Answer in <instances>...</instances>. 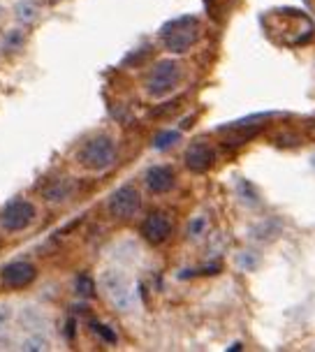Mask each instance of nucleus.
Masks as SVG:
<instances>
[{
	"label": "nucleus",
	"instance_id": "obj_1",
	"mask_svg": "<svg viewBox=\"0 0 315 352\" xmlns=\"http://www.w3.org/2000/svg\"><path fill=\"white\" fill-rule=\"evenodd\" d=\"M199 37V19L193 14L176 16L160 28V42L167 52L186 54Z\"/></svg>",
	"mask_w": 315,
	"mask_h": 352
},
{
	"label": "nucleus",
	"instance_id": "obj_2",
	"mask_svg": "<svg viewBox=\"0 0 315 352\" xmlns=\"http://www.w3.org/2000/svg\"><path fill=\"white\" fill-rule=\"evenodd\" d=\"M77 158L86 169L102 172V169H109L116 162V144L111 142V137L98 135V137L88 140L84 146H81Z\"/></svg>",
	"mask_w": 315,
	"mask_h": 352
},
{
	"label": "nucleus",
	"instance_id": "obj_3",
	"mask_svg": "<svg viewBox=\"0 0 315 352\" xmlns=\"http://www.w3.org/2000/svg\"><path fill=\"white\" fill-rule=\"evenodd\" d=\"M181 79V65L176 60H160L146 77V93L151 98H162L172 93Z\"/></svg>",
	"mask_w": 315,
	"mask_h": 352
},
{
	"label": "nucleus",
	"instance_id": "obj_4",
	"mask_svg": "<svg viewBox=\"0 0 315 352\" xmlns=\"http://www.w3.org/2000/svg\"><path fill=\"white\" fill-rule=\"evenodd\" d=\"M102 290L118 311H132L135 294H132L130 283L121 272H107L102 276Z\"/></svg>",
	"mask_w": 315,
	"mask_h": 352
},
{
	"label": "nucleus",
	"instance_id": "obj_5",
	"mask_svg": "<svg viewBox=\"0 0 315 352\" xmlns=\"http://www.w3.org/2000/svg\"><path fill=\"white\" fill-rule=\"evenodd\" d=\"M35 220V206L28 199H12V202L0 211V225L8 232H21Z\"/></svg>",
	"mask_w": 315,
	"mask_h": 352
},
{
	"label": "nucleus",
	"instance_id": "obj_6",
	"mask_svg": "<svg viewBox=\"0 0 315 352\" xmlns=\"http://www.w3.org/2000/svg\"><path fill=\"white\" fill-rule=\"evenodd\" d=\"M140 206H142V195L135 186H121L109 197V213L121 220L135 218Z\"/></svg>",
	"mask_w": 315,
	"mask_h": 352
},
{
	"label": "nucleus",
	"instance_id": "obj_7",
	"mask_svg": "<svg viewBox=\"0 0 315 352\" xmlns=\"http://www.w3.org/2000/svg\"><path fill=\"white\" fill-rule=\"evenodd\" d=\"M142 236L146 239L151 246H160L165 243L169 236H172V220H169L167 213H151L146 220L142 223Z\"/></svg>",
	"mask_w": 315,
	"mask_h": 352
},
{
	"label": "nucleus",
	"instance_id": "obj_8",
	"mask_svg": "<svg viewBox=\"0 0 315 352\" xmlns=\"http://www.w3.org/2000/svg\"><path fill=\"white\" fill-rule=\"evenodd\" d=\"M37 269L30 262H10L8 267H3L0 272V280L10 290H19V287H26L35 280Z\"/></svg>",
	"mask_w": 315,
	"mask_h": 352
},
{
	"label": "nucleus",
	"instance_id": "obj_9",
	"mask_svg": "<svg viewBox=\"0 0 315 352\" xmlns=\"http://www.w3.org/2000/svg\"><path fill=\"white\" fill-rule=\"evenodd\" d=\"M213 160H216V153H213V148L206 142H193L191 146L186 148V155H184L186 167L195 174L209 172Z\"/></svg>",
	"mask_w": 315,
	"mask_h": 352
},
{
	"label": "nucleus",
	"instance_id": "obj_10",
	"mask_svg": "<svg viewBox=\"0 0 315 352\" xmlns=\"http://www.w3.org/2000/svg\"><path fill=\"white\" fill-rule=\"evenodd\" d=\"M144 181H146V188L151 192L165 195L174 188L176 176H174V169L169 165H153V167H149L146 174H144Z\"/></svg>",
	"mask_w": 315,
	"mask_h": 352
},
{
	"label": "nucleus",
	"instance_id": "obj_11",
	"mask_svg": "<svg viewBox=\"0 0 315 352\" xmlns=\"http://www.w3.org/2000/svg\"><path fill=\"white\" fill-rule=\"evenodd\" d=\"M72 195V181L70 179H54L52 184L44 188V197L49 202H63Z\"/></svg>",
	"mask_w": 315,
	"mask_h": 352
},
{
	"label": "nucleus",
	"instance_id": "obj_12",
	"mask_svg": "<svg viewBox=\"0 0 315 352\" xmlns=\"http://www.w3.org/2000/svg\"><path fill=\"white\" fill-rule=\"evenodd\" d=\"M181 140V132H176V130H165V132H160V135L155 137V142H153V146L158 151H167V148H172L174 144H179Z\"/></svg>",
	"mask_w": 315,
	"mask_h": 352
},
{
	"label": "nucleus",
	"instance_id": "obj_13",
	"mask_svg": "<svg viewBox=\"0 0 315 352\" xmlns=\"http://www.w3.org/2000/svg\"><path fill=\"white\" fill-rule=\"evenodd\" d=\"M74 292L79 294V297H86V299H91V297H96V285H93V280H91V276H77V280H74Z\"/></svg>",
	"mask_w": 315,
	"mask_h": 352
},
{
	"label": "nucleus",
	"instance_id": "obj_14",
	"mask_svg": "<svg viewBox=\"0 0 315 352\" xmlns=\"http://www.w3.org/2000/svg\"><path fill=\"white\" fill-rule=\"evenodd\" d=\"M91 327H93V331H96V334L102 338L105 343H109V345H114L116 343V334L114 331L109 329V327L107 324H100V322H91Z\"/></svg>",
	"mask_w": 315,
	"mask_h": 352
},
{
	"label": "nucleus",
	"instance_id": "obj_15",
	"mask_svg": "<svg viewBox=\"0 0 315 352\" xmlns=\"http://www.w3.org/2000/svg\"><path fill=\"white\" fill-rule=\"evenodd\" d=\"M237 188H239V192L243 195V199H246L248 204H253V206L260 204V199H257V195H255L253 188H250L248 181H239V186H237Z\"/></svg>",
	"mask_w": 315,
	"mask_h": 352
},
{
	"label": "nucleus",
	"instance_id": "obj_16",
	"mask_svg": "<svg viewBox=\"0 0 315 352\" xmlns=\"http://www.w3.org/2000/svg\"><path fill=\"white\" fill-rule=\"evenodd\" d=\"M17 16L21 19V21H30V19L35 16V5L26 3V0H23V3H19L17 5Z\"/></svg>",
	"mask_w": 315,
	"mask_h": 352
},
{
	"label": "nucleus",
	"instance_id": "obj_17",
	"mask_svg": "<svg viewBox=\"0 0 315 352\" xmlns=\"http://www.w3.org/2000/svg\"><path fill=\"white\" fill-rule=\"evenodd\" d=\"M44 348H47V341L42 336L26 338V343H23V350H44Z\"/></svg>",
	"mask_w": 315,
	"mask_h": 352
},
{
	"label": "nucleus",
	"instance_id": "obj_18",
	"mask_svg": "<svg viewBox=\"0 0 315 352\" xmlns=\"http://www.w3.org/2000/svg\"><path fill=\"white\" fill-rule=\"evenodd\" d=\"M10 320H12V308L8 304H0V331L10 324Z\"/></svg>",
	"mask_w": 315,
	"mask_h": 352
},
{
	"label": "nucleus",
	"instance_id": "obj_19",
	"mask_svg": "<svg viewBox=\"0 0 315 352\" xmlns=\"http://www.w3.org/2000/svg\"><path fill=\"white\" fill-rule=\"evenodd\" d=\"M204 225H206V220H204V218L193 220V223H191V228H188V234H191V236H197V234H202V230H204Z\"/></svg>",
	"mask_w": 315,
	"mask_h": 352
},
{
	"label": "nucleus",
	"instance_id": "obj_20",
	"mask_svg": "<svg viewBox=\"0 0 315 352\" xmlns=\"http://www.w3.org/2000/svg\"><path fill=\"white\" fill-rule=\"evenodd\" d=\"M67 338H70V341L74 338V322H72V320L67 322Z\"/></svg>",
	"mask_w": 315,
	"mask_h": 352
},
{
	"label": "nucleus",
	"instance_id": "obj_21",
	"mask_svg": "<svg viewBox=\"0 0 315 352\" xmlns=\"http://www.w3.org/2000/svg\"><path fill=\"white\" fill-rule=\"evenodd\" d=\"M211 0H206V5H209ZM220 3H225V0H213V5H220Z\"/></svg>",
	"mask_w": 315,
	"mask_h": 352
}]
</instances>
